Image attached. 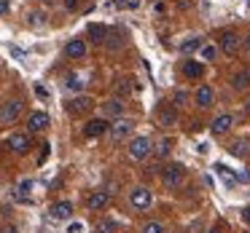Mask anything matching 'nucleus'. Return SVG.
I'll use <instances>...</instances> for the list:
<instances>
[{"mask_svg":"<svg viewBox=\"0 0 250 233\" xmlns=\"http://www.w3.org/2000/svg\"><path fill=\"white\" fill-rule=\"evenodd\" d=\"M215 172L218 174H221V179H223V182H226L229 185V188H234V185H237V174H234V172H229V169L226 166H223V163H215Z\"/></svg>","mask_w":250,"mask_h":233,"instance_id":"18","label":"nucleus"},{"mask_svg":"<svg viewBox=\"0 0 250 233\" xmlns=\"http://www.w3.org/2000/svg\"><path fill=\"white\" fill-rule=\"evenodd\" d=\"M202 72H205V67H202V62H194V59H188L183 65V75L186 78H202Z\"/></svg>","mask_w":250,"mask_h":233,"instance_id":"17","label":"nucleus"},{"mask_svg":"<svg viewBox=\"0 0 250 233\" xmlns=\"http://www.w3.org/2000/svg\"><path fill=\"white\" fill-rule=\"evenodd\" d=\"M3 233H17V225H3Z\"/></svg>","mask_w":250,"mask_h":233,"instance_id":"34","label":"nucleus"},{"mask_svg":"<svg viewBox=\"0 0 250 233\" xmlns=\"http://www.w3.org/2000/svg\"><path fill=\"white\" fill-rule=\"evenodd\" d=\"M212 102H215L212 89L210 86H199V91H196V105H199V108H210Z\"/></svg>","mask_w":250,"mask_h":233,"instance_id":"16","label":"nucleus"},{"mask_svg":"<svg viewBox=\"0 0 250 233\" xmlns=\"http://www.w3.org/2000/svg\"><path fill=\"white\" fill-rule=\"evenodd\" d=\"M51 220H70L73 217V204L70 201H57V204H51Z\"/></svg>","mask_w":250,"mask_h":233,"instance_id":"6","label":"nucleus"},{"mask_svg":"<svg viewBox=\"0 0 250 233\" xmlns=\"http://www.w3.org/2000/svg\"><path fill=\"white\" fill-rule=\"evenodd\" d=\"M30 190H33V179H22V182H19V188H17V193L30 196Z\"/></svg>","mask_w":250,"mask_h":233,"instance_id":"27","label":"nucleus"},{"mask_svg":"<svg viewBox=\"0 0 250 233\" xmlns=\"http://www.w3.org/2000/svg\"><path fill=\"white\" fill-rule=\"evenodd\" d=\"M67 233H83V222H70V225H67Z\"/></svg>","mask_w":250,"mask_h":233,"instance_id":"30","label":"nucleus"},{"mask_svg":"<svg viewBox=\"0 0 250 233\" xmlns=\"http://www.w3.org/2000/svg\"><path fill=\"white\" fill-rule=\"evenodd\" d=\"M65 54L70 56V59H81V56H86V43H83V40H78V38L67 40Z\"/></svg>","mask_w":250,"mask_h":233,"instance_id":"11","label":"nucleus"},{"mask_svg":"<svg viewBox=\"0 0 250 233\" xmlns=\"http://www.w3.org/2000/svg\"><path fill=\"white\" fill-rule=\"evenodd\" d=\"M19 113H22V102H19V99L6 102V108H3V121H6V124H14V121L19 118Z\"/></svg>","mask_w":250,"mask_h":233,"instance_id":"13","label":"nucleus"},{"mask_svg":"<svg viewBox=\"0 0 250 233\" xmlns=\"http://www.w3.org/2000/svg\"><path fill=\"white\" fill-rule=\"evenodd\" d=\"M78 6H81V0H65V8H67V11H76Z\"/></svg>","mask_w":250,"mask_h":233,"instance_id":"31","label":"nucleus"},{"mask_svg":"<svg viewBox=\"0 0 250 233\" xmlns=\"http://www.w3.org/2000/svg\"><path fill=\"white\" fill-rule=\"evenodd\" d=\"M229 153H231V156H237V158H242L245 153H248V142H245V140H237L231 147H229Z\"/></svg>","mask_w":250,"mask_h":233,"instance_id":"23","label":"nucleus"},{"mask_svg":"<svg viewBox=\"0 0 250 233\" xmlns=\"http://www.w3.org/2000/svg\"><path fill=\"white\" fill-rule=\"evenodd\" d=\"M186 99H188V94H186V91H175L172 94V105H175V108H178V105H186Z\"/></svg>","mask_w":250,"mask_h":233,"instance_id":"28","label":"nucleus"},{"mask_svg":"<svg viewBox=\"0 0 250 233\" xmlns=\"http://www.w3.org/2000/svg\"><path fill=\"white\" fill-rule=\"evenodd\" d=\"M105 131H110V124L105 118H94V121H89L86 126H83V134L89 137V140H94V137H103Z\"/></svg>","mask_w":250,"mask_h":233,"instance_id":"5","label":"nucleus"},{"mask_svg":"<svg viewBox=\"0 0 250 233\" xmlns=\"http://www.w3.org/2000/svg\"><path fill=\"white\" fill-rule=\"evenodd\" d=\"M183 174H186V169L180 166V163H169V166H164V172H162L164 188H169V190L180 188V185H183Z\"/></svg>","mask_w":250,"mask_h":233,"instance_id":"1","label":"nucleus"},{"mask_svg":"<svg viewBox=\"0 0 250 233\" xmlns=\"http://www.w3.org/2000/svg\"><path fill=\"white\" fill-rule=\"evenodd\" d=\"M143 233H164V225L162 222H146V225H143Z\"/></svg>","mask_w":250,"mask_h":233,"instance_id":"25","label":"nucleus"},{"mask_svg":"<svg viewBox=\"0 0 250 233\" xmlns=\"http://www.w3.org/2000/svg\"><path fill=\"white\" fill-rule=\"evenodd\" d=\"M89 108H92V97H76V99H70V102H67V110H70L73 115L86 113Z\"/></svg>","mask_w":250,"mask_h":233,"instance_id":"14","label":"nucleus"},{"mask_svg":"<svg viewBox=\"0 0 250 233\" xmlns=\"http://www.w3.org/2000/svg\"><path fill=\"white\" fill-rule=\"evenodd\" d=\"M199 49H202L199 40H186V43L180 46V51H183V54H191V51H199Z\"/></svg>","mask_w":250,"mask_h":233,"instance_id":"26","label":"nucleus"},{"mask_svg":"<svg viewBox=\"0 0 250 233\" xmlns=\"http://www.w3.org/2000/svg\"><path fill=\"white\" fill-rule=\"evenodd\" d=\"M89 38L97 40V43H103V40L108 38V30H105L103 24H89Z\"/></svg>","mask_w":250,"mask_h":233,"instance_id":"20","label":"nucleus"},{"mask_svg":"<svg viewBox=\"0 0 250 233\" xmlns=\"http://www.w3.org/2000/svg\"><path fill=\"white\" fill-rule=\"evenodd\" d=\"M108 201H110V193L108 190H94L92 196H89V209L92 212H100V209H105V206H108Z\"/></svg>","mask_w":250,"mask_h":233,"instance_id":"8","label":"nucleus"},{"mask_svg":"<svg viewBox=\"0 0 250 233\" xmlns=\"http://www.w3.org/2000/svg\"><path fill=\"white\" fill-rule=\"evenodd\" d=\"M0 14H8V0H0Z\"/></svg>","mask_w":250,"mask_h":233,"instance_id":"33","label":"nucleus"},{"mask_svg":"<svg viewBox=\"0 0 250 233\" xmlns=\"http://www.w3.org/2000/svg\"><path fill=\"white\" fill-rule=\"evenodd\" d=\"M231 86L237 89V91H242V89H248V86H250V70H242V72H237V75L231 78Z\"/></svg>","mask_w":250,"mask_h":233,"instance_id":"19","label":"nucleus"},{"mask_svg":"<svg viewBox=\"0 0 250 233\" xmlns=\"http://www.w3.org/2000/svg\"><path fill=\"white\" fill-rule=\"evenodd\" d=\"M239 179H250V172H239Z\"/></svg>","mask_w":250,"mask_h":233,"instance_id":"36","label":"nucleus"},{"mask_svg":"<svg viewBox=\"0 0 250 233\" xmlns=\"http://www.w3.org/2000/svg\"><path fill=\"white\" fill-rule=\"evenodd\" d=\"M27 126H30V131H43V129H49V115H46L43 110H35V113H30Z\"/></svg>","mask_w":250,"mask_h":233,"instance_id":"7","label":"nucleus"},{"mask_svg":"<svg viewBox=\"0 0 250 233\" xmlns=\"http://www.w3.org/2000/svg\"><path fill=\"white\" fill-rule=\"evenodd\" d=\"M129 201H132V206H135V209H148V206L153 204V196H151V190L148 188H135L129 193Z\"/></svg>","mask_w":250,"mask_h":233,"instance_id":"4","label":"nucleus"},{"mask_svg":"<svg viewBox=\"0 0 250 233\" xmlns=\"http://www.w3.org/2000/svg\"><path fill=\"white\" fill-rule=\"evenodd\" d=\"M156 153H159V156H167V153H169V140H162V142H159Z\"/></svg>","mask_w":250,"mask_h":233,"instance_id":"29","label":"nucleus"},{"mask_svg":"<svg viewBox=\"0 0 250 233\" xmlns=\"http://www.w3.org/2000/svg\"><path fill=\"white\" fill-rule=\"evenodd\" d=\"M221 49L226 51V54H237L239 51V38L234 33H223L221 35Z\"/></svg>","mask_w":250,"mask_h":233,"instance_id":"15","label":"nucleus"},{"mask_svg":"<svg viewBox=\"0 0 250 233\" xmlns=\"http://www.w3.org/2000/svg\"><path fill=\"white\" fill-rule=\"evenodd\" d=\"M132 129H135V124H132L129 118H119L116 124H110V140H113V142H121L124 137L132 134Z\"/></svg>","mask_w":250,"mask_h":233,"instance_id":"3","label":"nucleus"},{"mask_svg":"<svg viewBox=\"0 0 250 233\" xmlns=\"http://www.w3.org/2000/svg\"><path fill=\"white\" fill-rule=\"evenodd\" d=\"M234 126V115H229V113H223V115H218L215 121H212V134H226L229 129Z\"/></svg>","mask_w":250,"mask_h":233,"instance_id":"10","label":"nucleus"},{"mask_svg":"<svg viewBox=\"0 0 250 233\" xmlns=\"http://www.w3.org/2000/svg\"><path fill=\"white\" fill-rule=\"evenodd\" d=\"M248 110H250V102H248Z\"/></svg>","mask_w":250,"mask_h":233,"instance_id":"37","label":"nucleus"},{"mask_svg":"<svg viewBox=\"0 0 250 233\" xmlns=\"http://www.w3.org/2000/svg\"><path fill=\"white\" fill-rule=\"evenodd\" d=\"M129 156L135 158V161H146V158L151 156V140H148V137H135V140L129 142Z\"/></svg>","mask_w":250,"mask_h":233,"instance_id":"2","label":"nucleus"},{"mask_svg":"<svg viewBox=\"0 0 250 233\" xmlns=\"http://www.w3.org/2000/svg\"><path fill=\"white\" fill-rule=\"evenodd\" d=\"M8 147H11L14 153H19V156H22V153H27L30 150V137L27 134H11L8 137Z\"/></svg>","mask_w":250,"mask_h":233,"instance_id":"9","label":"nucleus"},{"mask_svg":"<svg viewBox=\"0 0 250 233\" xmlns=\"http://www.w3.org/2000/svg\"><path fill=\"white\" fill-rule=\"evenodd\" d=\"M175 121H178V110H175V105H164V108H159V124L162 126H175Z\"/></svg>","mask_w":250,"mask_h":233,"instance_id":"12","label":"nucleus"},{"mask_svg":"<svg viewBox=\"0 0 250 233\" xmlns=\"http://www.w3.org/2000/svg\"><path fill=\"white\" fill-rule=\"evenodd\" d=\"M245 51H248V54H250V35H248V38H245Z\"/></svg>","mask_w":250,"mask_h":233,"instance_id":"35","label":"nucleus"},{"mask_svg":"<svg viewBox=\"0 0 250 233\" xmlns=\"http://www.w3.org/2000/svg\"><path fill=\"white\" fill-rule=\"evenodd\" d=\"M242 220L250 225V206H245V209H242Z\"/></svg>","mask_w":250,"mask_h":233,"instance_id":"32","label":"nucleus"},{"mask_svg":"<svg viewBox=\"0 0 250 233\" xmlns=\"http://www.w3.org/2000/svg\"><path fill=\"white\" fill-rule=\"evenodd\" d=\"M105 113H108V115H119V118H121V113H124V102H119V99L105 102Z\"/></svg>","mask_w":250,"mask_h":233,"instance_id":"21","label":"nucleus"},{"mask_svg":"<svg viewBox=\"0 0 250 233\" xmlns=\"http://www.w3.org/2000/svg\"><path fill=\"white\" fill-rule=\"evenodd\" d=\"M199 54H202V59H205V62H212V59H215V54H218V49H215V46H202Z\"/></svg>","mask_w":250,"mask_h":233,"instance_id":"24","label":"nucleus"},{"mask_svg":"<svg viewBox=\"0 0 250 233\" xmlns=\"http://www.w3.org/2000/svg\"><path fill=\"white\" fill-rule=\"evenodd\" d=\"M65 86L70 89V91H81V89H83L81 75H76V72H73V75H67V78H65Z\"/></svg>","mask_w":250,"mask_h":233,"instance_id":"22","label":"nucleus"}]
</instances>
